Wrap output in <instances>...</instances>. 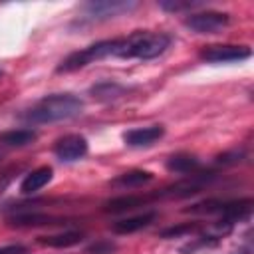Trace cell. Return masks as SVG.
Segmentation results:
<instances>
[{
    "label": "cell",
    "mask_w": 254,
    "mask_h": 254,
    "mask_svg": "<svg viewBox=\"0 0 254 254\" xmlns=\"http://www.w3.org/2000/svg\"><path fill=\"white\" fill-rule=\"evenodd\" d=\"M83 238L81 232H73V230H67V232H62V234H52V236H40V244L44 246H50V248H67V246H75L79 244Z\"/></svg>",
    "instance_id": "cell-13"
},
{
    "label": "cell",
    "mask_w": 254,
    "mask_h": 254,
    "mask_svg": "<svg viewBox=\"0 0 254 254\" xmlns=\"http://www.w3.org/2000/svg\"><path fill=\"white\" fill-rule=\"evenodd\" d=\"M52 175H54V171H52V167H38V169H34L32 173H28L24 179H22V183H20V190L24 192V194H32V192H38L40 189H44L50 181H52Z\"/></svg>",
    "instance_id": "cell-8"
},
{
    "label": "cell",
    "mask_w": 254,
    "mask_h": 254,
    "mask_svg": "<svg viewBox=\"0 0 254 254\" xmlns=\"http://www.w3.org/2000/svg\"><path fill=\"white\" fill-rule=\"evenodd\" d=\"M252 56L248 46H234V44H210L200 48L198 58L208 64H226V62H240Z\"/></svg>",
    "instance_id": "cell-3"
},
{
    "label": "cell",
    "mask_w": 254,
    "mask_h": 254,
    "mask_svg": "<svg viewBox=\"0 0 254 254\" xmlns=\"http://www.w3.org/2000/svg\"><path fill=\"white\" fill-rule=\"evenodd\" d=\"M198 226L196 224H181V226H173V228H167V230H163L161 232V236H165V238H173V236H181V234H187V232H192V230H196Z\"/></svg>",
    "instance_id": "cell-17"
},
{
    "label": "cell",
    "mask_w": 254,
    "mask_h": 254,
    "mask_svg": "<svg viewBox=\"0 0 254 254\" xmlns=\"http://www.w3.org/2000/svg\"><path fill=\"white\" fill-rule=\"evenodd\" d=\"M155 212L149 210V212H143V214H137V216H127V218H121L117 222H113L111 230L117 232V234H131V232H137L145 226H149L153 220H155Z\"/></svg>",
    "instance_id": "cell-9"
},
{
    "label": "cell",
    "mask_w": 254,
    "mask_h": 254,
    "mask_svg": "<svg viewBox=\"0 0 254 254\" xmlns=\"http://www.w3.org/2000/svg\"><path fill=\"white\" fill-rule=\"evenodd\" d=\"M0 73H2V69H0Z\"/></svg>",
    "instance_id": "cell-20"
},
{
    "label": "cell",
    "mask_w": 254,
    "mask_h": 254,
    "mask_svg": "<svg viewBox=\"0 0 254 254\" xmlns=\"http://www.w3.org/2000/svg\"><path fill=\"white\" fill-rule=\"evenodd\" d=\"M165 135V127L163 125H147V127H135L123 133V141L129 147H151L153 143H157L161 137Z\"/></svg>",
    "instance_id": "cell-7"
},
{
    "label": "cell",
    "mask_w": 254,
    "mask_h": 254,
    "mask_svg": "<svg viewBox=\"0 0 254 254\" xmlns=\"http://www.w3.org/2000/svg\"><path fill=\"white\" fill-rule=\"evenodd\" d=\"M165 165H167V171H171V173L189 175L198 169V159L189 153H177V155H171Z\"/></svg>",
    "instance_id": "cell-11"
},
{
    "label": "cell",
    "mask_w": 254,
    "mask_h": 254,
    "mask_svg": "<svg viewBox=\"0 0 254 254\" xmlns=\"http://www.w3.org/2000/svg\"><path fill=\"white\" fill-rule=\"evenodd\" d=\"M0 254H26V248L22 244H10V246H2Z\"/></svg>",
    "instance_id": "cell-19"
},
{
    "label": "cell",
    "mask_w": 254,
    "mask_h": 254,
    "mask_svg": "<svg viewBox=\"0 0 254 254\" xmlns=\"http://www.w3.org/2000/svg\"><path fill=\"white\" fill-rule=\"evenodd\" d=\"M125 89L117 83H111V81H103V83H97L95 87H91V95L101 99V101H109V99H115L123 93Z\"/></svg>",
    "instance_id": "cell-15"
},
{
    "label": "cell",
    "mask_w": 254,
    "mask_h": 254,
    "mask_svg": "<svg viewBox=\"0 0 254 254\" xmlns=\"http://www.w3.org/2000/svg\"><path fill=\"white\" fill-rule=\"evenodd\" d=\"M151 181H153V173L141 171V169H133V171L117 175L111 181V185L113 187H121V189H135V187H143V185H147Z\"/></svg>",
    "instance_id": "cell-10"
},
{
    "label": "cell",
    "mask_w": 254,
    "mask_h": 254,
    "mask_svg": "<svg viewBox=\"0 0 254 254\" xmlns=\"http://www.w3.org/2000/svg\"><path fill=\"white\" fill-rule=\"evenodd\" d=\"M115 246L111 242H95L85 250V254H111Z\"/></svg>",
    "instance_id": "cell-18"
},
{
    "label": "cell",
    "mask_w": 254,
    "mask_h": 254,
    "mask_svg": "<svg viewBox=\"0 0 254 254\" xmlns=\"http://www.w3.org/2000/svg\"><path fill=\"white\" fill-rule=\"evenodd\" d=\"M83 109V101L73 93H52L36 101L26 113L24 121L32 125H44V123H56L64 119H71L79 115Z\"/></svg>",
    "instance_id": "cell-1"
},
{
    "label": "cell",
    "mask_w": 254,
    "mask_h": 254,
    "mask_svg": "<svg viewBox=\"0 0 254 254\" xmlns=\"http://www.w3.org/2000/svg\"><path fill=\"white\" fill-rule=\"evenodd\" d=\"M54 153L60 161H67V163L77 161L87 153V139L77 133L64 135L54 143Z\"/></svg>",
    "instance_id": "cell-5"
},
{
    "label": "cell",
    "mask_w": 254,
    "mask_h": 254,
    "mask_svg": "<svg viewBox=\"0 0 254 254\" xmlns=\"http://www.w3.org/2000/svg\"><path fill=\"white\" fill-rule=\"evenodd\" d=\"M135 2H123V0H101V2H89L83 6V12L93 20H105L119 16L123 12H129L135 8Z\"/></svg>",
    "instance_id": "cell-6"
},
{
    "label": "cell",
    "mask_w": 254,
    "mask_h": 254,
    "mask_svg": "<svg viewBox=\"0 0 254 254\" xmlns=\"http://www.w3.org/2000/svg\"><path fill=\"white\" fill-rule=\"evenodd\" d=\"M198 2H190V0H187V2H181V0H163L159 6L163 8V10H167V12H181V10H187V8H192V6H196Z\"/></svg>",
    "instance_id": "cell-16"
},
{
    "label": "cell",
    "mask_w": 254,
    "mask_h": 254,
    "mask_svg": "<svg viewBox=\"0 0 254 254\" xmlns=\"http://www.w3.org/2000/svg\"><path fill=\"white\" fill-rule=\"evenodd\" d=\"M149 200V196H139V194H125V196H117V198H111L105 202L103 210L105 212H125V210H131L135 206H141Z\"/></svg>",
    "instance_id": "cell-12"
},
{
    "label": "cell",
    "mask_w": 254,
    "mask_h": 254,
    "mask_svg": "<svg viewBox=\"0 0 254 254\" xmlns=\"http://www.w3.org/2000/svg\"><path fill=\"white\" fill-rule=\"evenodd\" d=\"M115 52L113 58H139V60H153L161 56L171 46V36L163 32H133L125 38H115Z\"/></svg>",
    "instance_id": "cell-2"
},
{
    "label": "cell",
    "mask_w": 254,
    "mask_h": 254,
    "mask_svg": "<svg viewBox=\"0 0 254 254\" xmlns=\"http://www.w3.org/2000/svg\"><path fill=\"white\" fill-rule=\"evenodd\" d=\"M183 24L196 34H214L230 24V16L226 12L206 10V12H194V14L187 16Z\"/></svg>",
    "instance_id": "cell-4"
},
{
    "label": "cell",
    "mask_w": 254,
    "mask_h": 254,
    "mask_svg": "<svg viewBox=\"0 0 254 254\" xmlns=\"http://www.w3.org/2000/svg\"><path fill=\"white\" fill-rule=\"evenodd\" d=\"M36 131L32 129H12L0 135V143L6 147H26L36 141Z\"/></svg>",
    "instance_id": "cell-14"
}]
</instances>
